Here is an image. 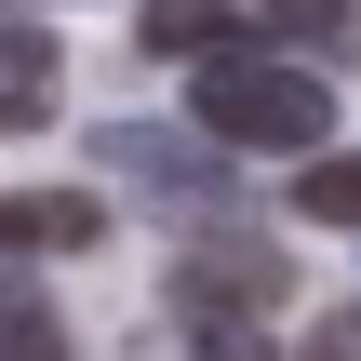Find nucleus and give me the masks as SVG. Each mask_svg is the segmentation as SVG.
<instances>
[{"label":"nucleus","mask_w":361,"mask_h":361,"mask_svg":"<svg viewBox=\"0 0 361 361\" xmlns=\"http://www.w3.org/2000/svg\"><path fill=\"white\" fill-rule=\"evenodd\" d=\"M188 107H201V134H214L228 161H241V147H268V161H322V147H335V80L295 67V54H268V40L214 54Z\"/></svg>","instance_id":"obj_1"},{"label":"nucleus","mask_w":361,"mask_h":361,"mask_svg":"<svg viewBox=\"0 0 361 361\" xmlns=\"http://www.w3.org/2000/svg\"><path fill=\"white\" fill-rule=\"evenodd\" d=\"M161 295L174 308H228V322H268V308H295V255L268 241V228H188L174 241V268H161Z\"/></svg>","instance_id":"obj_2"},{"label":"nucleus","mask_w":361,"mask_h":361,"mask_svg":"<svg viewBox=\"0 0 361 361\" xmlns=\"http://www.w3.org/2000/svg\"><path fill=\"white\" fill-rule=\"evenodd\" d=\"M94 161H107L121 188L174 201V214H214V201H241V174H228V147H214V134H161V121H107V134H94Z\"/></svg>","instance_id":"obj_3"},{"label":"nucleus","mask_w":361,"mask_h":361,"mask_svg":"<svg viewBox=\"0 0 361 361\" xmlns=\"http://www.w3.org/2000/svg\"><path fill=\"white\" fill-rule=\"evenodd\" d=\"M241 40H255L241 0H147V13H134V54H147V67H161V54H174V67H214V54H241Z\"/></svg>","instance_id":"obj_4"},{"label":"nucleus","mask_w":361,"mask_h":361,"mask_svg":"<svg viewBox=\"0 0 361 361\" xmlns=\"http://www.w3.org/2000/svg\"><path fill=\"white\" fill-rule=\"evenodd\" d=\"M107 241V201H67V188H0V255H94Z\"/></svg>","instance_id":"obj_5"},{"label":"nucleus","mask_w":361,"mask_h":361,"mask_svg":"<svg viewBox=\"0 0 361 361\" xmlns=\"http://www.w3.org/2000/svg\"><path fill=\"white\" fill-rule=\"evenodd\" d=\"M54 94H67L54 27H0V134H40V121H54Z\"/></svg>","instance_id":"obj_6"},{"label":"nucleus","mask_w":361,"mask_h":361,"mask_svg":"<svg viewBox=\"0 0 361 361\" xmlns=\"http://www.w3.org/2000/svg\"><path fill=\"white\" fill-rule=\"evenodd\" d=\"M255 27H268V54H295V67H348L361 54V13L348 0H268Z\"/></svg>","instance_id":"obj_7"},{"label":"nucleus","mask_w":361,"mask_h":361,"mask_svg":"<svg viewBox=\"0 0 361 361\" xmlns=\"http://www.w3.org/2000/svg\"><path fill=\"white\" fill-rule=\"evenodd\" d=\"M147 361H268V322H228V308H174V322H147Z\"/></svg>","instance_id":"obj_8"},{"label":"nucleus","mask_w":361,"mask_h":361,"mask_svg":"<svg viewBox=\"0 0 361 361\" xmlns=\"http://www.w3.org/2000/svg\"><path fill=\"white\" fill-rule=\"evenodd\" d=\"M0 361H67V308L40 281H0Z\"/></svg>","instance_id":"obj_9"},{"label":"nucleus","mask_w":361,"mask_h":361,"mask_svg":"<svg viewBox=\"0 0 361 361\" xmlns=\"http://www.w3.org/2000/svg\"><path fill=\"white\" fill-rule=\"evenodd\" d=\"M295 214H308V228H361V147L295 161Z\"/></svg>","instance_id":"obj_10"},{"label":"nucleus","mask_w":361,"mask_h":361,"mask_svg":"<svg viewBox=\"0 0 361 361\" xmlns=\"http://www.w3.org/2000/svg\"><path fill=\"white\" fill-rule=\"evenodd\" d=\"M295 361H361V308H322V322H308V348Z\"/></svg>","instance_id":"obj_11"},{"label":"nucleus","mask_w":361,"mask_h":361,"mask_svg":"<svg viewBox=\"0 0 361 361\" xmlns=\"http://www.w3.org/2000/svg\"><path fill=\"white\" fill-rule=\"evenodd\" d=\"M0 13H27V0H0Z\"/></svg>","instance_id":"obj_12"}]
</instances>
